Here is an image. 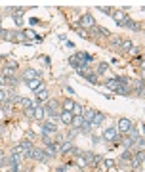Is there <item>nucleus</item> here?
<instances>
[{"instance_id": "nucleus-1", "label": "nucleus", "mask_w": 145, "mask_h": 172, "mask_svg": "<svg viewBox=\"0 0 145 172\" xmlns=\"http://www.w3.org/2000/svg\"><path fill=\"white\" fill-rule=\"evenodd\" d=\"M132 126H134V124H132V121H130V119H120V121H118V128H117V130H118L120 134H128Z\"/></svg>"}, {"instance_id": "nucleus-2", "label": "nucleus", "mask_w": 145, "mask_h": 172, "mask_svg": "<svg viewBox=\"0 0 145 172\" xmlns=\"http://www.w3.org/2000/svg\"><path fill=\"white\" fill-rule=\"evenodd\" d=\"M80 27H86V29H92V27H96V21H94V17L90 15V14H84L82 17H80V23H79Z\"/></svg>"}, {"instance_id": "nucleus-3", "label": "nucleus", "mask_w": 145, "mask_h": 172, "mask_svg": "<svg viewBox=\"0 0 145 172\" xmlns=\"http://www.w3.org/2000/svg\"><path fill=\"white\" fill-rule=\"evenodd\" d=\"M113 19L117 21V25H120V27H126V23H128V17H126V14H124V10H122V11H115V14H113Z\"/></svg>"}, {"instance_id": "nucleus-4", "label": "nucleus", "mask_w": 145, "mask_h": 172, "mask_svg": "<svg viewBox=\"0 0 145 172\" xmlns=\"http://www.w3.org/2000/svg\"><path fill=\"white\" fill-rule=\"evenodd\" d=\"M117 136H118V130L113 128V126H111V128H107V130H103V140H105V142H115Z\"/></svg>"}, {"instance_id": "nucleus-5", "label": "nucleus", "mask_w": 145, "mask_h": 172, "mask_svg": "<svg viewBox=\"0 0 145 172\" xmlns=\"http://www.w3.org/2000/svg\"><path fill=\"white\" fill-rule=\"evenodd\" d=\"M31 157H32V159H36V161H42V163H46V161H48L46 153H44L42 149H36V147H32V149H31Z\"/></svg>"}, {"instance_id": "nucleus-6", "label": "nucleus", "mask_w": 145, "mask_h": 172, "mask_svg": "<svg viewBox=\"0 0 145 172\" xmlns=\"http://www.w3.org/2000/svg\"><path fill=\"white\" fill-rule=\"evenodd\" d=\"M82 124H84V117H82V115H73V122H71L73 128L75 130H80Z\"/></svg>"}, {"instance_id": "nucleus-7", "label": "nucleus", "mask_w": 145, "mask_h": 172, "mask_svg": "<svg viewBox=\"0 0 145 172\" xmlns=\"http://www.w3.org/2000/svg\"><path fill=\"white\" fill-rule=\"evenodd\" d=\"M58 107H59V103L55 101V99H50V101H48V107H46V113H50V115H59Z\"/></svg>"}, {"instance_id": "nucleus-8", "label": "nucleus", "mask_w": 145, "mask_h": 172, "mask_svg": "<svg viewBox=\"0 0 145 172\" xmlns=\"http://www.w3.org/2000/svg\"><path fill=\"white\" fill-rule=\"evenodd\" d=\"M113 166H115V161L107 157V159L103 161V163L99 165V172H107V170H111V168H113Z\"/></svg>"}, {"instance_id": "nucleus-9", "label": "nucleus", "mask_w": 145, "mask_h": 172, "mask_svg": "<svg viewBox=\"0 0 145 172\" xmlns=\"http://www.w3.org/2000/svg\"><path fill=\"white\" fill-rule=\"evenodd\" d=\"M92 37H109V31L105 27H92Z\"/></svg>"}, {"instance_id": "nucleus-10", "label": "nucleus", "mask_w": 145, "mask_h": 172, "mask_svg": "<svg viewBox=\"0 0 145 172\" xmlns=\"http://www.w3.org/2000/svg\"><path fill=\"white\" fill-rule=\"evenodd\" d=\"M27 86L31 88V90H35V92H38L44 84H42V80L40 78H32V80H27Z\"/></svg>"}, {"instance_id": "nucleus-11", "label": "nucleus", "mask_w": 145, "mask_h": 172, "mask_svg": "<svg viewBox=\"0 0 145 172\" xmlns=\"http://www.w3.org/2000/svg\"><path fill=\"white\" fill-rule=\"evenodd\" d=\"M118 84H120V78H107V80H105V86H107L109 90H115V92H117Z\"/></svg>"}, {"instance_id": "nucleus-12", "label": "nucleus", "mask_w": 145, "mask_h": 172, "mask_svg": "<svg viewBox=\"0 0 145 172\" xmlns=\"http://www.w3.org/2000/svg\"><path fill=\"white\" fill-rule=\"evenodd\" d=\"M59 119H61L65 124H71V122H73V111H61V113H59Z\"/></svg>"}, {"instance_id": "nucleus-13", "label": "nucleus", "mask_w": 145, "mask_h": 172, "mask_svg": "<svg viewBox=\"0 0 145 172\" xmlns=\"http://www.w3.org/2000/svg\"><path fill=\"white\" fill-rule=\"evenodd\" d=\"M55 130H58V128H55V124H53V122H50V121L42 124V134H44V136H46L48 132H55Z\"/></svg>"}, {"instance_id": "nucleus-14", "label": "nucleus", "mask_w": 145, "mask_h": 172, "mask_svg": "<svg viewBox=\"0 0 145 172\" xmlns=\"http://www.w3.org/2000/svg\"><path fill=\"white\" fill-rule=\"evenodd\" d=\"M82 117H84V121H86V122H92V121H94V117H96V111H94V109H84Z\"/></svg>"}, {"instance_id": "nucleus-15", "label": "nucleus", "mask_w": 145, "mask_h": 172, "mask_svg": "<svg viewBox=\"0 0 145 172\" xmlns=\"http://www.w3.org/2000/svg\"><path fill=\"white\" fill-rule=\"evenodd\" d=\"M44 117H46V109L44 107H35V119L36 121H44Z\"/></svg>"}, {"instance_id": "nucleus-16", "label": "nucleus", "mask_w": 145, "mask_h": 172, "mask_svg": "<svg viewBox=\"0 0 145 172\" xmlns=\"http://www.w3.org/2000/svg\"><path fill=\"white\" fill-rule=\"evenodd\" d=\"M23 78H25V80H32V78H38V73L35 71V69H27V71L23 73Z\"/></svg>"}, {"instance_id": "nucleus-17", "label": "nucleus", "mask_w": 145, "mask_h": 172, "mask_svg": "<svg viewBox=\"0 0 145 172\" xmlns=\"http://www.w3.org/2000/svg\"><path fill=\"white\" fill-rule=\"evenodd\" d=\"M143 161H145V151H139V153L136 155V159L132 161V165H134V166H139Z\"/></svg>"}, {"instance_id": "nucleus-18", "label": "nucleus", "mask_w": 145, "mask_h": 172, "mask_svg": "<svg viewBox=\"0 0 145 172\" xmlns=\"http://www.w3.org/2000/svg\"><path fill=\"white\" fill-rule=\"evenodd\" d=\"M36 96H38V101H40V103H44V101H48V92L44 90V86H42V88H40V90L36 92Z\"/></svg>"}, {"instance_id": "nucleus-19", "label": "nucleus", "mask_w": 145, "mask_h": 172, "mask_svg": "<svg viewBox=\"0 0 145 172\" xmlns=\"http://www.w3.org/2000/svg\"><path fill=\"white\" fill-rule=\"evenodd\" d=\"M134 48V44H132V40H122L120 42V48L118 50H124V52H130Z\"/></svg>"}, {"instance_id": "nucleus-20", "label": "nucleus", "mask_w": 145, "mask_h": 172, "mask_svg": "<svg viewBox=\"0 0 145 172\" xmlns=\"http://www.w3.org/2000/svg\"><path fill=\"white\" fill-rule=\"evenodd\" d=\"M73 107H75V101H73L71 98L63 101V111H73Z\"/></svg>"}, {"instance_id": "nucleus-21", "label": "nucleus", "mask_w": 145, "mask_h": 172, "mask_svg": "<svg viewBox=\"0 0 145 172\" xmlns=\"http://www.w3.org/2000/svg\"><path fill=\"white\" fill-rule=\"evenodd\" d=\"M12 155H25V151H23V147H21V143H17V145H14L12 147Z\"/></svg>"}, {"instance_id": "nucleus-22", "label": "nucleus", "mask_w": 145, "mask_h": 172, "mask_svg": "<svg viewBox=\"0 0 145 172\" xmlns=\"http://www.w3.org/2000/svg\"><path fill=\"white\" fill-rule=\"evenodd\" d=\"M103 122V115L101 113H96V117H94V121H92V126H99Z\"/></svg>"}, {"instance_id": "nucleus-23", "label": "nucleus", "mask_w": 145, "mask_h": 172, "mask_svg": "<svg viewBox=\"0 0 145 172\" xmlns=\"http://www.w3.org/2000/svg\"><path fill=\"white\" fill-rule=\"evenodd\" d=\"M130 92V88L126 86V84H118V88H117V94H122V96H126Z\"/></svg>"}, {"instance_id": "nucleus-24", "label": "nucleus", "mask_w": 145, "mask_h": 172, "mask_svg": "<svg viewBox=\"0 0 145 172\" xmlns=\"http://www.w3.org/2000/svg\"><path fill=\"white\" fill-rule=\"evenodd\" d=\"M82 157L86 159V163H88V165H92V163H94V157H96V155L88 151V153H82Z\"/></svg>"}, {"instance_id": "nucleus-25", "label": "nucleus", "mask_w": 145, "mask_h": 172, "mask_svg": "<svg viewBox=\"0 0 145 172\" xmlns=\"http://www.w3.org/2000/svg\"><path fill=\"white\" fill-rule=\"evenodd\" d=\"M84 113V107L79 105V103H75V107H73V115H82Z\"/></svg>"}, {"instance_id": "nucleus-26", "label": "nucleus", "mask_w": 145, "mask_h": 172, "mask_svg": "<svg viewBox=\"0 0 145 172\" xmlns=\"http://www.w3.org/2000/svg\"><path fill=\"white\" fill-rule=\"evenodd\" d=\"M12 14H14V17H23L25 10H21V8H14V10H12Z\"/></svg>"}, {"instance_id": "nucleus-27", "label": "nucleus", "mask_w": 145, "mask_h": 172, "mask_svg": "<svg viewBox=\"0 0 145 172\" xmlns=\"http://www.w3.org/2000/svg\"><path fill=\"white\" fill-rule=\"evenodd\" d=\"M126 27H128V29H132V31H138V29H139V25H138L136 21H132V19H128V23H126Z\"/></svg>"}, {"instance_id": "nucleus-28", "label": "nucleus", "mask_w": 145, "mask_h": 172, "mask_svg": "<svg viewBox=\"0 0 145 172\" xmlns=\"http://www.w3.org/2000/svg\"><path fill=\"white\" fill-rule=\"evenodd\" d=\"M21 105H23L25 109H32V101L29 98H23V101H21Z\"/></svg>"}, {"instance_id": "nucleus-29", "label": "nucleus", "mask_w": 145, "mask_h": 172, "mask_svg": "<svg viewBox=\"0 0 145 172\" xmlns=\"http://www.w3.org/2000/svg\"><path fill=\"white\" fill-rule=\"evenodd\" d=\"M80 130H82L84 134H88V132L92 130V122H86V121H84V124H82V128H80Z\"/></svg>"}, {"instance_id": "nucleus-30", "label": "nucleus", "mask_w": 145, "mask_h": 172, "mask_svg": "<svg viewBox=\"0 0 145 172\" xmlns=\"http://www.w3.org/2000/svg\"><path fill=\"white\" fill-rule=\"evenodd\" d=\"M69 149H73V142H65V143L61 145V151H63V153H67Z\"/></svg>"}, {"instance_id": "nucleus-31", "label": "nucleus", "mask_w": 145, "mask_h": 172, "mask_svg": "<svg viewBox=\"0 0 145 172\" xmlns=\"http://www.w3.org/2000/svg\"><path fill=\"white\" fill-rule=\"evenodd\" d=\"M76 165H79V166H80V168H84V166H88V163H86V159H84V157H82V155H80V157H79V159H76Z\"/></svg>"}, {"instance_id": "nucleus-32", "label": "nucleus", "mask_w": 145, "mask_h": 172, "mask_svg": "<svg viewBox=\"0 0 145 172\" xmlns=\"http://www.w3.org/2000/svg\"><path fill=\"white\" fill-rule=\"evenodd\" d=\"M136 143H138V147L141 149V151H145V138H138Z\"/></svg>"}, {"instance_id": "nucleus-33", "label": "nucleus", "mask_w": 145, "mask_h": 172, "mask_svg": "<svg viewBox=\"0 0 145 172\" xmlns=\"http://www.w3.org/2000/svg\"><path fill=\"white\" fill-rule=\"evenodd\" d=\"M107 67H109L107 63H99V67H97V75H103V73L107 71Z\"/></svg>"}, {"instance_id": "nucleus-34", "label": "nucleus", "mask_w": 145, "mask_h": 172, "mask_svg": "<svg viewBox=\"0 0 145 172\" xmlns=\"http://www.w3.org/2000/svg\"><path fill=\"white\" fill-rule=\"evenodd\" d=\"M2 109H4L6 113H10V109H12V101H10V99H6V101L2 103Z\"/></svg>"}, {"instance_id": "nucleus-35", "label": "nucleus", "mask_w": 145, "mask_h": 172, "mask_svg": "<svg viewBox=\"0 0 145 172\" xmlns=\"http://www.w3.org/2000/svg\"><path fill=\"white\" fill-rule=\"evenodd\" d=\"M76 31H79V34H80L82 38H88V37H90V34H88V31H86V29H82V27H79Z\"/></svg>"}, {"instance_id": "nucleus-36", "label": "nucleus", "mask_w": 145, "mask_h": 172, "mask_svg": "<svg viewBox=\"0 0 145 172\" xmlns=\"http://www.w3.org/2000/svg\"><path fill=\"white\" fill-rule=\"evenodd\" d=\"M86 78H88V82H90V84H96L97 82V75H88Z\"/></svg>"}, {"instance_id": "nucleus-37", "label": "nucleus", "mask_w": 145, "mask_h": 172, "mask_svg": "<svg viewBox=\"0 0 145 172\" xmlns=\"http://www.w3.org/2000/svg\"><path fill=\"white\" fill-rule=\"evenodd\" d=\"M8 99V94H6V92L4 90H0V105H2V103Z\"/></svg>"}, {"instance_id": "nucleus-38", "label": "nucleus", "mask_w": 145, "mask_h": 172, "mask_svg": "<svg viewBox=\"0 0 145 172\" xmlns=\"http://www.w3.org/2000/svg\"><path fill=\"white\" fill-rule=\"evenodd\" d=\"M25 37L27 38H35V31H25Z\"/></svg>"}, {"instance_id": "nucleus-39", "label": "nucleus", "mask_w": 145, "mask_h": 172, "mask_svg": "<svg viewBox=\"0 0 145 172\" xmlns=\"http://www.w3.org/2000/svg\"><path fill=\"white\" fill-rule=\"evenodd\" d=\"M99 10H101V11H103V14H115V11H113V10H111V8H99Z\"/></svg>"}, {"instance_id": "nucleus-40", "label": "nucleus", "mask_w": 145, "mask_h": 172, "mask_svg": "<svg viewBox=\"0 0 145 172\" xmlns=\"http://www.w3.org/2000/svg\"><path fill=\"white\" fill-rule=\"evenodd\" d=\"M124 145H126V147H130V145H134V140H132V138H128V140H124Z\"/></svg>"}, {"instance_id": "nucleus-41", "label": "nucleus", "mask_w": 145, "mask_h": 172, "mask_svg": "<svg viewBox=\"0 0 145 172\" xmlns=\"http://www.w3.org/2000/svg\"><path fill=\"white\" fill-rule=\"evenodd\" d=\"M122 159H124V161H130V159H132V153H130V151H126L124 155H122Z\"/></svg>"}, {"instance_id": "nucleus-42", "label": "nucleus", "mask_w": 145, "mask_h": 172, "mask_svg": "<svg viewBox=\"0 0 145 172\" xmlns=\"http://www.w3.org/2000/svg\"><path fill=\"white\" fill-rule=\"evenodd\" d=\"M6 82H8V78L4 75H0V84H6Z\"/></svg>"}, {"instance_id": "nucleus-43", "label": "nucleus", "mask_w": 145, "mask_h": 172, "mask_svg": "<svg viewBox=\"0 0 145 172\" xmlns=\"http://www.w3.org/2000/svg\"><path fill=\"white\" fill-rule=\"evenodd\" d=\"M15 23L17 25H23V17H15Z\"/></svg>"}, {"instance_id": "nucleus-44", "label": "nucleus", "mask_w": 145, "mask_h": 172, "mask_svg": "<svg viewBox=\"0 0 145 172\" xmlns=\"http://www.w3.org/2000/svg\"><path fill=\"white\" fill-rule=\"evenodd\" d=\"M27 136H29V140H32V138H35V132H32V130H29V132H27Z\"/></svg>"}, {"instance_id": "nucleus-45", "label": "nucleus", "mask_w": 145, "mask_h": 172, "mask_svg": "<svg viewBox=\"0 0 145 172\" xmlns=\"http://www.w3.org/2000/svg\"><path fill=\"white\" fill-rule=\"evenodd\" d=\"M0 165H2V151H0Z\"/></svg>"}, {"instance_id": "nucleus-46", "label": "nucleus", "mask_w": 145, "mask_h": 172, "mask_svg": "<svg viewBox=\"0 0 145 172\" xmlns=\"http://www.w3.org/2000/svg\"><path fill=\"white\" fill-rule=\"evenodd\" d=\"M55 172H63V168H58V170H55Z\"/></svg>"}, {"instance_id": "nucleus-47", "label": "nucleus", "mask_w": 145, "mask_h": 172, "mask_svg": "<svg viewBox=\"0 0 145 172\" xmlns=\"http://www.w3.org/2000/svg\"><path fill=\"white\" fill-rule=\"evenodd\" d=\"M141 75H143V80H145V69H143V73H141Z\"/></svg>"}, {"instance_id": "nucleus-48", "label": "nucleus", "mask_w": 145, "mask_h": 172, "mask_svg": "<svg viewBox=\"0 0 145 172\" xmlns=\"http://www.w3.org/2000/svg\"><path fill=\"white\" fill-rule=\"evenodd\" d=\"M143 132H145V124H143Z\"/></svg>"}, {"instance_id": "nucleus-49", "label": "nucleus", "mask_w": 145, "mask_h": 172, "mask_svg": "<svg viewBox=\"0 0 145 172\" xmlns=\"http://www.w3.org/2000/svg\"><path fill=\"white\" fill-rule=\"evenodd\" d=\"M79 172H84V170H79Z\"/></svg>"}, {"instance_id": "nucleus-50", "label": "nucleus", "mask_w": 145, "mask_h": 172, "mask_svg": "<svg viewBox=\"0 0 145 172\" xmlns=\"http://www.w3.org/2000/svg\"><path fill=\"white\" fill-rule=\"evenodd\" d=\"M0 33H2V31H0Z\"/></svg>"}]
</instances>
